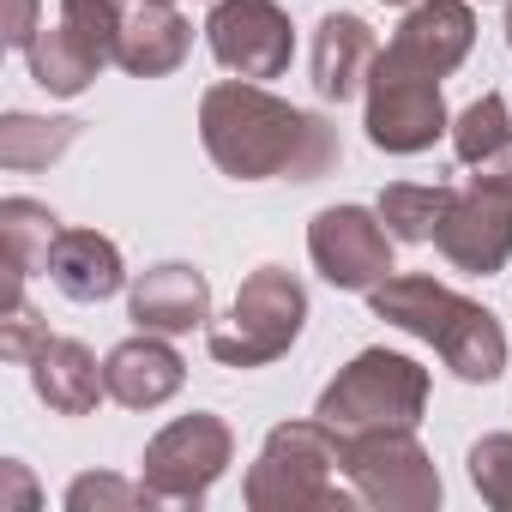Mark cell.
I'll return each mask as SVG.
<instances>
[{
	"label": "cell",
	"instance_id": "8fae6325",
	"mask_svg": "<svg viewBox=\"0 0 512 512\" xmlns=\"http://www.w3.org/2000/svg\"><path fill=\"white\" fill-rule=\"evenodd\" d=\"M205 43L217 55V67H229L235 79H284L290 55H296V25L278 0H217L205 19Z\"/></svg>",
	"mask_w": 512,
	"mask_h": 512
},
{
	"label": "cell",
	"instance_id": "30bf717a",
	"mask_svg": "<svg viewBox=\"0 0 512 512\" xmlns=\"http://www.w3.org/2000/svg\"><path fill=\"white\" fill-rule=\"evenodd\" d=\"M308 260L332 290H374L392 278V229L368 205H326L308 223Z\"/></svg>",
	"mask_w": 512,
	"mask_h": 512
},
{
	"label": "cell",
	"instance_id": "44dd1931",
	"mask_svg": "<svg viewBox=\"0 0 512 512\" xmlns=\"http://www.w3.org/2000/svg\"><path fill=\"white\" fill-rule=\"evenodd\" d=\"M73 139H79V121L13 109L7 121H0V169H49L55 157L73 151Z\"/></svg>",
	"mask_w": 512,
	"mask_h": 512
},
{
	"label": "cell",
	"instance_id": "277c9868",
	"mask_svg": "<svg viewBox=\"0 0 512 512\" xmlns=\"http://www.w3.org/2000/svg\"><path fill=\"white\" fill-rule=\"evenodd\" d=\"M61 19L133 79H163L193 49V25L175 0H61Z\"/></svg>",
	"mask_w": 512,
	"mask_h": 512
},
{
	"label": "cell",
	"instance_id": "f1b7e54d",
	"mask_svg": "<svg viewBox=\"0 0 512 512\" xmlns=\"http://www.w3.org/2000/svg\"><path fill=\"white\" fill-rule=\"evenodd\" d=\"M506 43H512V0H506Z\"/></svg>",
	"mask_w": 512,
	"mask_h": 512
},
{
	"label": "cell",
	"instance_id": "3957f363",
	"mask_svg": "<svg viewBox=\"0 0 512 512\" xmlns=\"http://www.w3.org/2000/svg\"><path fill=\"white\" fill-rule=\"evenodd\" d=\"M344 470V434L314 422H278L260 446V458L247 464V506L253 512H350L362 494L338 488Z\"/></svg>",
	"mask_w": 512,
	"mask_h": 512
},
{
	"label": "cell",
	"instance_id": "5b68a950",
	"mask_svg": "<svg viewBox=\"0 0 512 512\" xmlns=\"http://www.w3.org/2000/svg\"><path fill=\"white\" fill-rule=\"evenodd\" d=\"M308 326V290L296 272L284 266H260L247 272L229 314L205 326V350L223 362V368H266L278 362Z\"/></svg>",
	"mask_w": 512,
	"mask_h": 512
},
{
	"label": "cell",
	"instance_id": "9c48e42d",
	"mask_svg": "<svg viewBox=\"0 0 512 512\" xmlns=\"http://www.w3.org/2000/svg\"><path fill=\"white\" fill-rule=\"evenodd\" d=\"M235 458V434L223 416L211 410H193V416H175L139 458V482L157 494V506H199L211 494V482L229 470Z\"/></svg>",
	"mask_w": 512,
	"mask_h": 512
},
{
	"label": "cell",
	"instance_id": "603a6c76",
	"mask_svg": "<svg viewBox=\"0 0 512 512\" xmlns=\"http://www.w3.org/2000/svg\"><path fill=\"white\" fill-rule=\"evenodd\" d=\"M446 205H452V187H416V181H398V187H386V193H380V205H374V211L386 217L392 241H434V229H440Z\"/></svg>",
	"mask_w": 512,
	"mask_h": 512
},
{
	"label": "cell",
	"instance_id": "d6986e66",
	"mask_svg": "<svg viewBox=\"0 0 512 512\" xmlns=\"http://www.w3.org/2000/svg\"><path fill=\"white\" fill-rule=\"evenodd\" d=\"M25 61H31V79H37L49 97H79V91H91V79L109 67V55H103L91 37H79L67 19H61L55 31H37V43L25 49Z\"/></svg>",
	"mask_w": 512,
	"mask_h": 512
},
{
	"label": "cell",
	"instance_id": "4dcf8cb0",
	"mask_svg": "<svg viewBox=\"0 0 512 512\" xmlns=\"http://www.w3.org/2000/svg\"><path fill=\"white\" fill-rule=\"evenodd\" d=\"M386 7H416V0H386Z\"/></svg>",
	"mask_w": 512,
	"mask_h": 512
},
{
	"label": "cell",
	"instance_id": "8992f818",
	"mask_svg": "<svg viewBox=\"0 0 512 512\" xmlns=\"http://www.w3.org/2000/svg\"><path fill=\"white\" fill-rule=\"evenodd\" d=\"M428 410V368L398 350H362L350 368H338L314 404V416L338 434L362 428H416Z\"/></svg>",
	"mask_w": 512,
	"mask_h": 512
},
{
	"label": "cell",
	"instance_id": "6da1fadb",
	"mask_svg": "<svg viewBox=\"0 0 512 512\" xmlns=\"http://www.w3.org/2000/svg\"><path fill=\"white\" fill-rule=\"evenodd\" d=\"M199 139L229 181H320L344 163L326 115H308L253 79H223L199 97Z\"/></svg>",
	"mask_w": 512,
	"mask_h": 512
},
{
	"label": "cell",
	"instance_id": "484cf974",
	"mask_svg": "<svg viewBox=\"0 0 512 512\" xmlns=\"http://www.w3.org/2000/svg\"><path fill=\"white\" fill-rule=\"evenodd\" d=\"M49 338H55V332H49V320H43L25 296L0 308V356H7V362H31Z\"/></svg>",
	"mask_w": 512,
	"mask_h": 512
},
{
	"label": "cell",
	"instance_id": "cb8c5ba5",
	"mask_svg": "<svg viewBox=\"0 0 512 512\" xmlns=\"http://www.w3.org/2000/svg\"><path fill=\"white\" fill-rule=\"evenodd\" d=\"M139 506H157V494L145 482H127L109 470H91L67 488V512H139Z\"/></svg>",
	"mask_w": 512,
	"mask_h": 512
},
{
	"label": "cell",
	"instance_id": "9a60e30c",
	"mask_svg": "<svg viewBox=\"0 0 512 512\" xmlns=\"http://www.w3.org/2000/svg\"><path fill=\"white\" fill-rule=\"evenodd\" d=\"M103 380H109V398L127 404V410H157L181 392L187 380V362L175 356V344H163V332H139L127 344H115L103 356Z\"/></svg>",
	"mask_w": 512,
	"mask_h": 512
},
{
	"label": "cell",
	"instance_id": "5bb4252c",
	"mask_svg": "<svg viewBox=\"0 0 512 512\" xmlns=\"http://www.w3.org/2000/svg\"><path fill=\"white\" fill-rule=\"evenodd\" d=\"M470 43H476L470 0H416V7L404 13V25H398V37H392V55L422 67V73H434V79H446V73L464 67Z\"/></svg>",
	"mask_w": 512,
	"mask_h": 512
},
{
	"label": "cell",
	"instance_id": "ac0fdd59",
	"mask_svg": "<svg viewBox=\"0 0 512 512\" xmlns=\"http://www.w3.org/2000/svg\"><path fill=\"white\" fill-rule=\"evenodd\" d=\"M25 368H31L37 398H43L55 416H91V410L109 398L103 362H97L79 338H49V344H43Z\"/></svg>",
	"mask_w": 512,
	"mask_h": 512
},
{
	"label": "cell",
	"instance_id": "4316f807",
	"mask_svg": "<svg viewBox=\"0 0 512 512\" xmlns=\"http://www.w3.org/2000/svg\"><path fill=\"white\" fill-rule=\"evenodd\" d=\"M31 506H37V482L19 458H7L0 464V512H31Z\"/></svg>",
	"mask_w": 512,
	"mask_h": 512
},
{
	"label": "cell",
	"instance_id": "52a82bcc",
	"mask_svg": "<svg viewBox=\"0 0 512 512\" xmlns=\"http://www.w3.org/2000/svg\"><path fill=\"white\" fill-rule=\"evenodd\" d=\"M344 476L380 512H434L440 506V470L422 452L416 428H362V434H344Z\"/></svg>",
	"mask_w": 512,
	"mask_h": 512
},
{
	"label": "cell",
	"instance_id": "ba28073f",
	"mask_svg": "<svg viewBox=\"0 0 512 512\" xmlns=\"http://www.w3.org/2000/svg\"><path fill=\"white\" fill-rule=\"evenodd\" d=\"M368 145L374 151H392V157H416L428 151L440 133H452L446 121V97H440V79L398 61L392 49H380L374 73H368Z\"/></svg>",
	"mask_w": 512,
	"mask_h": 512
},
{
	"label": "cell",
	"instance_id": "7402d4cb",
	"mask_svg": "<svg viewBox=\"0 0 512 512\" xmlns=\"http://www.w3.org/2000/svg\"><path fill=\"white\" fill-rule=\"evenodd\" d=\"M61 235V217L43 199H0V241H7V272L37 278L49 266V247Z\"/></svg>",
	"mask_w": 512,
	"mask_h": 512
},
{
	"label": "cell",
	"instance_id": "4fadbf2b",
	"mask_svg": "<svg viewBox=\"0 0 512 512\" xmlns=\"http://www.w3.org/2000/svg\"><path fill=\"white\" fill-rule=\"evenodd\" d=\"M127 320L139 332H163V338L205 326L211 320V284H205V272H193L181 260H163V266L139 272L133 290H127Z\"/></svg>",
	"mask_w": 512,
	"mask_h": 512
},
{
	"label": "cell",
	"instance_id": "ffe728a7",
	"mask_svg": "<svg viewBox=\"0 0 512 512\" xmlns=\"http://www.w3.org/2000/svg\"><path fill=\"white\" fill-rule=\"evenodd\" d=\"M452 151L464 169H476L482 181H500L512 169V109L500 91H482L470 109H458L452 121Z\"/></svg>",
	"mask_w": 512,
	"mask_h": 512
},
{
	"label": "cell",
	"instance_id": "2e32d148",
	"mask_svg": "<svg viewBox=\"0 0 512 512\" xmlns=\"http://www.w3.org/2000/svg\"><path fill=\"white\" fill-rule=\"evenodd\" d=\"M380 61V37L368 19L356 13H326L314 25V91L326 103H344L356 91H368V73Z\"/></svg>",
	"mask_w": 512,
	"mask_h": 512
},
{
	"label": "cell",
	"instance_id": "83f0119b",
	"mask_svg": "<svg viewBox=\"0 0 512 512\" xmlns=\"http://www.w3.org/2000/svg\"><path fill=\"white\" fill-rule=\"evenodd\" d=\"M37 0H7V25H0V37H7L13 49H31L37 43Z\"/></svg>",
	"mask_w": 512,
	"mask_h": 512
},
{
	"label": "cell",
	"instance_id": "d4e9b609",
	"mask_svg": "<svg viewBox=\"0 0 512 512\" xmlns=\"http://www.w3.org/2000/svg\"><path fill=\"white\" fill-rule=\"evenodd\" d=\"M470 482H476V494L488 500V506H500V512H512V434H482L476 446H470Z\"/></svg>",
	"mask_w": 512,
	"mask_h": 512
},
{
	"label": "cell",
	"instance_id": "e0dca14e",
	"mask_svg": "<svg viewBox=\"0 0 512 512\" xmlns=\"http://www.w3.org/2000/svg\"><path fill=\"white\" fill-rule=\"evenodd\" d=\"M49 284L67 296V302H109L121 284H127V266H121V247L97 229H67L55 235L49 247Z\"/></svg>",
	"mask_w": 512,
	"mask_h": 512
},
{
	"label": "cell",
	"instance_id": "7a4b0ae2",
	"mask_svg": "<svg viewBox=\"0 0 512 512\" xmlns=\"http://www.w3.org/2000/svg\"><path fill=\"white\" fill-rule=\"evenodd\" d=\"M368 308H374L386 326H398V332L434 344V356H440L458 380H470V386H488V380L506 374V332H500V320H494L482 302H470V296H458V290H446V284H434V278L392 272L386 284L368 290Z\"/></svg>",
	"mask_w": 512,
	"mask_h": 512
},
{
	"label": "cell",
	"instance_id": "7c38bea8",
	"mask_svg": "<svg viewBox=\"0 0 512 512\" xmlns=\"http://www.w3.org/2000/svg\"><path fill=\"white\" fill-rule=\"evenodd\" d=\"M434 247L470 278H494L512 260V193L470 175V187H452V205L434 229Z\"/></svg>",
	"mask_w": 512,
	"mask_h": 512
},
{
	"label": "cell",
	"instance_id": "f546056e",
	"mask_svg": "<svg viewBox=\"0 0 512 512\" xmlns=\"http://www.w3.org/2000/svg\"><path fill=\"white\" fill-rule=\"evenodd\" d=\"M494 187H506V193H512V169H506V175H500V181H494Z\"/></svg>",
	"mask_w": 512,
	"mask_h": 512
}]
</instances>
